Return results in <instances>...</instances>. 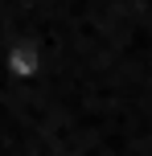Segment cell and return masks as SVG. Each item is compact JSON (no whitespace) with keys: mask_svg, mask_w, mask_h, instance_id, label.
I'll use <instances>...</instances> for the list:
<instances>
[{"mask_svg":"<svg viewBox=\"0 0 152 156\" xmlns=\"http://www.w3.org/2000/svg\"><path fill=\"white\" fill-rule=\"evenodd\" d=\"M45 74V45L33 37H16L4 49V78L12 82H37Z\"/></svg>","mask_w":152,"mask_h":156,"instance_id":"6da1fadb","label":"cell"}]
</instances>
